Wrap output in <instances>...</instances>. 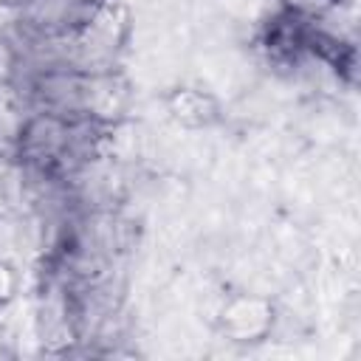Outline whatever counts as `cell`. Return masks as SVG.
<instances>
[{
  "instance_id": "cell-1",
  "label": "cell",
  "mask_w": 361,
  "mask_h": 361,
  "mask_svg": "<svg viewBox=\"0 0 361 361\" xmlns=\"http://www.w3.org/2000/svg\"><path fill=\"white\" fill-rule=\"evenodd\" d=\"M276 310L274 302L259 293H231L220 313L217 330L231 344H259L274 333Z\"/></svg>"
},
{
  "instance_id": "cell-2",
  "label": "cell",
  "mask_w": 361,
  "mask_h": 361,
  "mask_svg": "<svg viewBox=\"0 0 361 361\" xmlns=\"http://www.w3.org/2000/svg\"><path fill=\"white\" fill-rule=\"evenodd\" d=\"M313 20L296 17L290 11H276L265 20L262 31H259V48L265 51V56L276 65V68H293L302 65L307 56V42H310V31H313Z\"/></svg>"
},
{
  "instance_id": "cell-3",
  "label": "cell",
  "mask_w": 361,
  "mask_h": 361,
  "mask_svg": "<svg viewBox=\"0 0 361 361\" xmlns=\"http://www.w3.org/2000/svg\"><path fill=\"white\" fill-rule=\"evenodd\" d=\"M166 118L180 130H209L223 118V107L214 93L197 85H175L161 99Z\"/></svg>"
},
{
  "instance_id": "cell-4",
  "label": "cell",
  "mask_w": 361,
  "mask_h": 361,
  "mask_svg": "<svg viewBox=\"0 0 361 361\" xmlns=\"http://www.w3.org/2000/svg\"><path fill=\"white\" fill-rule=\"evenodd\" d=\"M307 56L322 62L324 68H330L344 85L355 87V82H358V48L350 39H344V37H338V34H333L316 23L310 31Z\"/></svg>"
},
{
  "instance_id": "cell-5",
  "label": "cell",
  "mask_w": 361,
  "mask_h": 361,
  "mask_svg": "<svg viewBox=\"0 0 361 361\" xmlns=\"http://www.w3.org/2000/svg\"><path fill=\"white\" fill-rule=\"evenodd\" d=\"M336 6H338V0H279V8L282 11H290V14L305 17V20H313V23H319Z\"/></svg>"
},
{
  "instance_id": "cell-6",
  "label": "cell",
  "mask_w": 361,
  "mask_h": 361,
  "mask_svg": "<svg viewBox=\"0 0 361 361\" xmlns=\"http://www.w3.org/2000/svg\"><path fill=\"white\" fill-rule=\"evenodd\" d=\"M20 293V274L11 262L0 259V313L8 310V305L17 299Z\"/></svg>"
}]
</instances>
